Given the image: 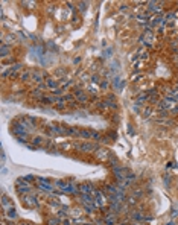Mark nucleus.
Wrapping results in <instances>:
<instances>
[{
    "label": "nucleus",
    "mask_w": 178,
    "mask_h": 225,
    "mask_svg": "<svg viewBox=\"0 0 178 225\" xmlns=\"http://www.w3.org/2000/svg\"><path fill=\"white\" fill-rule=\"evenodd\" d=\"M53 186L56 187V189L59 190H63L64 193H67V195H76L79 189H76L70 181H63V180H56V181H53Z\"/></svg>",
    "instance_id": "1"
},
{
    "label": "nucleus",
    "mask_w": 178,
    "mask_h": 225,
    "mask_svg": "<svg viewBox=\"0 0 178 225\" xmlns=\"http://www.w3.org/2000/svg\"><path fill=\"white\" fill-rule=\"evenodd\" d=\"M177 105H178L177 100H174V99H171V98H168V96H166L163 100H160V102L157 104V108H158L161 112H168V111H172V110H174Z\"/></svg>",
    "instance_id": "2"
},
{
    "label": "nucleus",
    "mask_w": 178,
    "mask_h": 225,
    "mask_svg": "<svg viewBox=\"0 0 178 225\" xmlns=\"http://www.w3.org/2000/svg\"><path fill=\"white\" fill-rule=\"evenodd\" d=\"M15 187H17V192L20 195H29L32 193V186L31 183H28V181H24V178L21 176V178H17V181H15Z\"/></svg>",
    "instance_id": "3"
},
{
    "label": "nucleus",
    "mask_w": 178,
    "mask_h": 225,
    "mask_svg": "<svg viewBox=\"0 0 178 225\" xmlns=\"http://www.w3.org/2000/svg\"><path fill=\"white\" fill-rule=\"evenodd\" d=\"M75 148H76L79 152H85V154H90V152L98 151V144H96V143H90V142L76 143V144H75Z\"/></svg>",
    "instance_id": "4"
},
{
    "label": "nucleus",
    "mask_w": 178,
    "mask_h": 225,
    "mask_svg": "<svg viewBox=\"0 0 178 225\" xmlns=\"http://www.w3.org/2000/svg\"><path fill=\"white\" fill-rule=\"evenodd\" d=\"M21 67H23V64H14L12 67H9L6 72H3L2 73V76L3 78H6V76H9V78H14V76H17V72H20L21 70Z\"/></svg>",
    "instance_id": "5"
},
{
    "label": "nucleus",
    "mask_w": 178,
    "mask_h": 225,
    "mask_svg": "<svg viewBox=\"0 0 178 225\" xmlns=\"http://www.w3.org/2000/svg\"><path fill=\"white\" fill-rule=\"evenodd\" d=\"M23 201H24V204L28 205V207H38V205H40V204H38V198L34 196L32 193L24 195V196H23Z\"/></svg>",
    "instance_id": "6"
},
{
    "label": "nucleus",
    "mask_w": 178,
    "mask_h": 225,
    "mask_svg": "<svg viewBox=\"0 0 178 225\" xmlns=\"http://www.w3.org/2000/svg\"><path fill=\"white\" fill-rule=\"evenodd\" d=\"M131 219L134 222H143V221H151L152 216H145L142 211H132L131 213Z\"/></svg>",
    "instance_id": "7"
},
{
    "label": "nucleus",
    "mask_w": 178,
    "mask_h": 225,
    "mask_svg": "<svg viewBox=\"0 0 178 225\" xmlns=\"http://www.w3.org/2000/svg\"><path fill=\"white\" fill-rule=\"evenodd\" d=\"M94 190L96 189H94V186L91 183H84V184L79 186V192H81V193H85V195H91V196H93Z\"/></svg>",
    "instance_id": "8"
},
{
    "label": "nucleus",
    "mask_w": 178,
    "mask_h": 225,
    "mask_svg": "<svg viewBox=\"0 0 178 225\" xmlns=\"http://www.w3.org/2000/svg\"><path fill=\"white\" fill-rule=\"evenodd\" d=\"M163 20H164V17H163L161 14H155V15H152V17L149 18V24H151V26L163 24Z\"/></svg>",
    "instance_id": "9"
},
{
    "label": "nucleus",
    "mask_w": 178,
    "mask_h": 225,
    "mask_svg": "<svg viewBox=\"0 0 178 225\" xmlns=\"http://www.w3.org/2000/svg\"><path fill=\"white\" fill-rule=\"evenodd\" d=\"M117 216L114 213H107L105 218H104V224L105 225H117Z\"/></svg>",
    "instance_id": "10"
},
{
    "label": "nucleus",
    "mask_w": 178,
    "mask_h": 225,
    "mask_svg": "<svg viewBox=\"0 0 178 225\" xmlns=\"http://www.w3.org/2000/svg\"><path fill=\"white\" fill-rule=\"evenodd\" d=\"M75 98H76V100H78V102H81V104H85V102H87V94H85L84 91H82V90H79V88H76V90H75Z\"/></svg>",
    "instance_id": "11"
},
{
    "label": "nucleus",
    "mask_w": 178,
    "mask_h": 225,
    "mask_svg": "<svg viewBox=\"0 0 178 225\" xmlns=\"http://www.w3.org/2000/svg\"><path fill=\"white\" fill-rule=\"evenodd\" d=\"M148 5V9L151 11V12H155V14H160L161 12V3H157V2H146Z\"/></svg>",
    "instance_id": "12"
},
{
    "label": "nucleus",
    "mask_w": 178,
    "mask_h": 225,
    "mask_svg": "<svg viewBox=\"0 0 178 225\" xmlns=\"http://www.w3.org/2000/svg\"><path fill=\"white\" fill-rule=\"evenodd\" d=\"M123 85H125V84H123L120 76H114V78H113V87H114L116 91H120V90L123 88Z\"/></svg>",
    "instance_id": "13"
},
{
    "label": "nucleus",
    "mask_w": 178,
    "mask_h": 225,
    "mask_svg": "<svg viewBox=\"0 0 178 225\" xmlns=\"http://www.w3.org/2000/svg\"><path fill=\"white\" fill-rule=\"evenodd\" d=\"M46 85H47V88L52 90V91H53V90H56V88H59V82H58V79H55V78L46 79Z\"/></svg>",
    "instance_id": "14"
},
{
    "label": "nucleus",
    "mask_w": 178,
    "mask_h": 225,
    "mask_svg": "<svg viewBox=\"0 0 178 225\" xmlns=\"http://www.w3.org/2000/svg\"><path fill=\"white\" fill-rule=\"evenodd\" d=\"M143 38H145V43H146L148 46L152 44V40H154V34H152V30H151V29H146V30H145Z\"/></svg>",
    "instance_id": "15"
},
{
    "label": "nucleus",
    "mask_w": 178,
    "mask_h": 225,
    "mask_svg": "<svg viewBox=\"0 0 178 225\" xmlns=\"http://www.w3.org/2000/svg\"><path fill=\"white\" fill-rule=\"evenodd\" d=\"M149 18H151V17H148L146 12H140V14L137 15V21H139L140 24H149Z\"/></svg>",
    "instance_id": "16"
},
{
    "label": "nucleus",
    "mask_w": 178,
    "mask_h": 225,
    "mask_svg": "<svg viewBox=\"0 0 178 225\" xmlns=\"http://www.w3.org/2000/svg\"><path fill=\"white\" fill-rule=\"evenodd\" d=\"M149 99V93H140L139 96H137V102H136V105L139 106V105H142L143 102H146V100Z\"/></svg>",
    "instance_id": "17"
},
{
    "label": "nucleus",
    "mask_w": 178,
    "mask_h": 225,
    "mask_svg": "<svg viewBox=\"0 0 178 225\" xmlns=\"http://www.w3.org/2000/svg\"><path fill=\"white\" fill-rule=\"evenodd\" d=\"M63 102L66 104V102H70V104H76V98H75V94H64L63 96Z\"/></svg>",
    "instance_id": "18"
},
{
    "label": "nucleus",
    "mask_w": 178,
    "mask_h": 225,
    "mask_svg": "<svg viewBox=\"0 0 178 225\" xmlns=\"http://www.w3.org/2000/svg\"><path fill=\"white\" fill-rule=\"evenodd\" d=\"M2 207H3V208H6V210H8L9 207H12V204H11V199H9V198L5 195V193L2 195Z\"/></svg>",
    "instance_id": "19"
},
{
    "label": "nucleus",
    "mask_w": 178,
    "mask_h": 225,
    "mask_svg": "<svg viewBox=\"0 0 178 225\" xmlns=\"http://www.w3.org/2000/svg\"><path fill=\"white\" fill-rule=\"evenodd\" d=\"M32 81H35L37 84H43L41 81H43V75L40 73V72H32Z\"/></svg>",
    "instance_id": "20"
},
{
    "label": "nucleus",
    "mask_w": 178,
    "mask_h": 225,
    "mask_svg": "<svg viewBox=\"0 0 178 225\" xmlns=\"http://www.w3.org/2000/svg\"><path fill=\"white\" fill-rule=\"evenodd\" d=\"M9 46L8 44H3L2 43V46H0V55H2V58H6L8 56V53H9Z\"/></svg>",
    "instance_id": "21"
},
{
    "label": "nucleus",
    "mask_w": 178,
    "mask_h": 225,
    "mask_svg": "<svg viewBox=\"0 0 178 225\" xmlns=\"http://www.w3.org/2000/svg\"><path fill=\"white\" fill-rule=\"evenodd\" d=\"M6 218L8 219H15V218H17V211H15L14 207H9L6 210Z\"/></svg>",
    "instance_id": "22"
},
{
    "label": "nucleus",
    "mask_w": 178,
    "mask_h": 225,
    "mask_svg": "<svg viewBox=\"0 0 178 225\" xmlns=\"http://www.w3.org/2000/svg\"><path fill=\"white\" fill-rule=\"evenodd\" d=\"M18 78L21 79V81H26V79L32 78V72H31V70H24V72H21V73L18 75Z\"/></svg>",
    "instance_id": "23"
},
{
    "label": "nucleus",
    "mask_w": 178,
    "mask_h": 225,
    "mask_svg": "<svg viewBox=\"0 0 178 225\" xmlns=\"http://www.w3.org/2000/svg\"><path fill=\"white\" fill-rule=\"evenodd\" d=\"M31 96H32V98H35V99H40V100L44 98V96H43V93H41V90H38V88L34 90V91L31 93Z\"/></svg>",
    "instance_id": "24"
},
{
    "label": "nucleus",
    "mask_w": 178,
    "mask_h": 225,
    "mask_svg": "<svg viewBox=\"0 0 178 225\" xmlns=\"http://www.w3.org/2000/svg\"><path fill=\"white\" fill-rule=\"evenodd\" d=\"M43 142H44V140H43L41 137H34V138H32V143H34L35 146H38L40 149H41V144H43Z\"/></svg>",
    "instance_id": "25"
},
{
    "label": "nucleus",
    "mask_w": 178,
    "mask_h": 225,
    "mask_svg": "<svg viewBox=\"0 0 178 225\" xmlns=\"http://www.w3.org/2000/svg\"><path fill=\"white\" fill-rule=\"evenodd\" d=\"M61 222H63V221H61L59 218H50L49 221H47V224H49V225H59Z\"/></svg>",
    "instance_id": "26"
},
{
    "label": "nucleus",
    "mask_w": 178,
    "mask_h": 225,
    "mask_svg": "<svg viewBox=\"0 0 178 225\" xmlns=\"http://www.w3.org/2000/svg\"><path fill=\"white\" fill-rule=\"evenodd\" d=\"M126 202H128V205H136L137 204V198L136 196H128Z\"/></svg>",
    "instance_id": "27"
},
{
    "label": "nucleus",
    "mask_w": 178,
    "mask_h": 225,
    "mask_svg": "<svg viewBox=\"0 0 178 225\" xmlns=\"http://www.w3.org/2000/svg\"><path fill=\"white\" fill-rule=\"evenodd\" d=\"M178 216V205H174L172 207V210H171V218H172V221Z\"/></svg>",
    "instance_id": "28"
},
{
    "label": "nucleus",
    "mask_w": 178,
    "mask_h": 225,
    "mask_svg": "<svg viewBox=\"0 0 178 225\" xmlns=\"http://www.w3.org/2000/svg\"><path fill=\"white\" fill-rule=\"evenodd\" d=\"M78 6H79V11H81V12H84V11H87L88 3H87V2H79V3H78Z\"/></svg>",
    "instance_id": "29"
},
{
    "label": "nucleus",
    "mask_w": 178,
    "mask_h": 225,
    "mask_svg": "<svg viewBox=\"0 0 178 225\" xmlns=\"http://www.w3.org/2000/svg\"><path fill=\"white\" fill-rule=\"evenodd\" d=\"M174 17H175V14H174V12H169V14H166V15H164V20H163V23H166V21H172V20H174Z\"/></svg>",
    "instance_id": "30"
},
{
    "label": "nucleus",
    "mask_w": 178,
    "mask_h": 225,
    "mask_svg": "<svg viewBox=\"0 0 178 225\" xmlns=\"http://www.w3.org/2000/svg\"><path fill=\"white\" fill-rule=\"evenodd\" d=\"M23 178H24V181H28V183H32V181L35 180V176L34 175H24Z\"/></svg>",
    "instance_id": "31"
},
{
    "label": "nucleus",
    "mask_w": 178,
    "mask_h": 225,
    "mask_svg": "<svg viewBox=\"0 0 178 225\" xmlns=\"http://www.w3.org/2000/svg\"><path fill=\"white\" fill-rule=\"evenodd\" d=\"M91 82H93V84H99L101 82V78L98 76V75H94V76L91 78Z\"/></svg>",
    "instance_id": "32"
},
{
    "label": "nucleus",
    "mask_w": 178,
    "mask_h": 225,
    "mask_svg": "<svg viewBox=\"0 0 178 225\" xmlns=\"http://www.w3.org/2000/svg\"><path fill=\"white\" fill-rule=\"evenodd\" d=\"M55 108H56V110H64V108H66V104H64V102H59V104L55 105Z\"/></svg>",
    "instance_id": "33"
},
{
    "label": "nucleus",
    "mask_w": 178,
    "mask_h": 225,
    "mask_svg": "<svg viewBox=\"0 0 178 225\" xmlns=\"http://www.w3.org/2000/svg\"><path fill=\"white\" fill-rule=\"evenodd\" d=\"M149 114H151V108H146L143 111V117H149Z\"/></svg>",
    "instance_id": "34"
},
{
    "label": "nucleus",
    "mask_w": 178,
    "mask_h": 225,
    "mask_svg": "<svg viewBox=\"0 0 178 225\" xmlns=\"http://www.w3.org/2000/svg\"><path fill=\"white\" fill-rule=\"evenodd\" d=\"M107 87H108V82H107V81H102V84H101V88H102V90H105Z\"/></svg>",
    "instance_id": "35"
},
{
    "label": "nucleus",
    "mask_w": 178,
    "mask_h": 225,
    "mask_svg": "<svg viewBox=\"0 0 178 225\" xmlns=\"http://www.w3.org/2000/svg\"><path fill=\"white\" fill-rule=\"evenodd\" d=\"M164 186H166V187H169V186H171V178H168V176L164 178Z\"/></svg>",
    "instance_id": "36"
},
{
    "label": "nucleus",
    "mask_w": 178,
    "mask_h": 225,
    "mask_svg": "<svg viewBox=\"0 0 178 225\" xmlns=\"http://www.w3.org/2000/svg\"><path fill=\"white\" fill-rule=\"evenodd\" d=\"M50 204H52V205H59V202H58L56 199H53V198H52V199H50Z\"/></svg>",
    "instance_id": "37"
},
{
    "label": "nucleus",
    "mask_w": 178,
    "mask_h": 225,
    "mask_svg": "<svg viewBox=\"0 0 178 225\" xmlns=\"http://www.w3.org/2000/svg\"><path fill=\"white\" fill-rule=\"evenodd\" d=\"M47 46H49L52 50H56V47H55V44H53V43H47Z\"/></svg>",
    "instance_id": "38"
},
{
    "label": "nucleus",
    "mask_w": 178,
    "mask_h": 225,
    "mask_svg": "<svg viewBox=\"0 0 178 225\" xmlns=\"http://www.w3.org/2000/svg\"><path fill=\"white\" fill-rule=\"evenodd\" d=\"M131 128H132L131 125H129V126H128V134H129V136H131V134H132V136H134V129H131Z\"/></svg>",
    "instance_id": "39"
},
{
    "label": "nucleus",
    "mask_w": 178,
    "mask_h": 225,
    "mask_svg": "<svg viewBox=\"0 0 178 225\" xmlns=\"http://www.w3.org/2000/svg\"><path fill=\"white\" fill-rule=\"evenodd\" d=\"M63 224H64V225H72V222H70L69 219H63Z\"/></svg>",
    "instance_id": "40"
},
{
    "label": "nucleus",
    "mask_w": 178,
    "mask_h": 225,
    "mask_svg": "<svg viewBox=\"0 0 178 225\" xmlns=\"http://www.w3.org/2000/svg\"><path fill=\"white\" fill-rule=\"evenodd\" d=\"M18 37H20L21 40H24V38H26V35L23 34V32H18Z\"/></svg>",
    "instance_id": "41"
},
{
    "label": "nucleus",
    "mask_w": 178,
    "mask_h": 225,
    "mask_svg": "<svg viewBox=\"0 0 178 225\" xmlns=\"http://www.w3.org/2000/svg\"><path fill=\"white\" fill-rule=\"evenodd\" d=\"M90 93H91V94H96V93H98V90H94V87H91V88H90Z\"/></svg>",
    "instance_id": "42"
},
{
    "label": "nucleus",
    "mask_w": 178,
    "mask_h": 225,
    "mask_svg": "<svg viewBox=\"0 0 178 225\" xmlns=\"http://www.w3.org/2000/svg\"><path fill=\"white\" fill-rule=\"evenodd\" d=\"M5 161V151H3V148H2V163Z\"/></svg>",
    "instance_id": "43"
},
{
    "label": "nucleus",
    "mask_w": 178,
    "mask_h": 225,
    "mask_svg": "<svg viewBox=\"0 0 178 225\" xmlns=\"http://www.w3.org/2000/svg\"><path fill=\"white\" fill-rule=\"evenodd\" d=\"M175 100H177V102H178V88L175 90Z\"/></svg>",
    "instance_id": "44"
},
{
    "label": "nucleus",
    "mask_w": 178,
    "mask_h": 225,
    "mask_svg": "<svg viewBox=\"0 0 178 225\" xmlns=\"http://www.w3.org/2000/svg\"><path fill=\"white\" fill-rule=\"evenodd\" d=\"M166 225H175V222H174V221H172V219H171V221H169L168 224H166Z\"/></svg>",
    "instance_id": "45"
},
{
    "label": "nucleus",
    "mask_w": 178,
    "mask_h": 225,
    "mask_svg": "<svg viewBox=\"0 0 178 225\" xmlns=\"http://www.w3.org/2000/svg\"><path fill=\"white\" fill-rule=\"evenodd\" d=\"M132 225H142V224H140V222H134Z\"/></svg>",
    "instance_id": "46"
},
{
    "label": "nucleus",
    "mask_w": 178,
    "mask_h": 225,
    "mask_svg": "<svg viewBox=\"0 0 178 225\" xmlns=\"http://www.w3.org/2000/svg\"><path fill=\"white\" fill-rule=\"evenodd\" d=\"M20 225H29V224H20Z\"/></svg>",
    "instance_id": "47"
},
{
    "label": "nucleus",
    "mask_w": 178,
    "mask_h": 225,
    "mask_svg": "<svg viewBox=\"0 0 178 225\" xmlns=\"http://www.w3.org/2000/svg\"><path fill=\"white\" fill-rule=\"evenodd\" d=\"M117 225H125V224H117Z\"/></svg>",
    "instance_id": "48"
}]
</instances>
